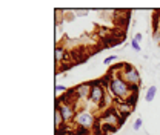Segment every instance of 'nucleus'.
Here are the masks:
<instances>
[{"instance_id":"16","label":"nucleus","mask_w":160,"mask_h":135,"mask_svg":"<svg viewBox=\"0 0 160 135\" xmlns=\"http://www.w3.org/2000/svg\"><path fill=\"white\" fill-rule=\"evenodd\" d=\"M142 39H143V36H142V34H140V32H137V34H136V36H134V40H136V41H142Z\"/></svg>"},{"instance_id":"8","label":"nucleus","mask_w":160,"mask_h":135,"mask_svg":"<svg viewBox=\"0 0 160 135\" xmlns=\"http://www.w3.org/2000/svg\"><path fill=\"white\" fill-rule=\"evenodd\" d=\"M66 58H68V52H66L62 46H57V48H56V60H57V63L65 61Z\"/></svg>"},{"instance_id":"2","label":"nucleus","mask_w":160,"mask_h":135,"mask_svg":"<svg viewBox=\"0 0 160 135\" xmlns=\"http://www.w3.org/2000/svg\"><path fill=\"white\" fill-rule=\"evenodd\" d=\"M119 75L131 88L132 86H139L140 88V83H142V77H140L139 71L136 69V68H132L131 65H128V63H122L119 66Z\"/></svg>"},{"instance_id":"5","label":"nucleus","mask_w":160,"mask_h":135,"mask_svg":"<svg viewBox=\"0 0 160 135\" xmlns=\"http://www.w3.org/2000/svg\"><path fill=\"white\" fill-rule=\"evenodd\" d=\"M105 98H106V89H105L103 83H102L100 80L91 81V94H89V100H91L96 106H102V104H105Z\"/></svg>"},{"instance_id":"13","label":"nucleus","mask_w":160,"mask_h":135,"mask_svg":"<svg viewBox=\"0 0 160 135\" xmlns=\"http://www.w3.org/2000/svg\"><path fill=\"white\" fill-rule=\"evenodd\" d=\"M131 46H132V49H134L136 52H140V49H142V48H140V43L139 41H136L134 39L131 40Z\"/></svg>"},{"instance_id":"3","label":"nucleus","mask_w":160,"mask_h":135,"mask_svg":"<svg viewBox=\"0 0 160 135\" xmlns=\"http://www.w3.org/2000/svg\"><path fill=\"white\" fill-rule=\"evenodd\" d=\"M56 109L60 111V114L63 117L65 123H71L76 120L77 117V109H76V103H71V101H62L60 98H57L56 101Z\"/></svg>"},{"instance_id":"14","label":"nucleus","mask_w":160,"mask_h":135,"mask_svg":"<svg viewBox=\"0 0 160 135\" xmlns=\"http://www.w3.org/2000/svg\"><path fill=\"white\" fill-rule=\"evenodd\" d=\"M152 37H154V40H156L157 43H160V29H156V31H154Z\"/></svg>"},{"instance_id":"1","label":"nucleus","mask_w":160,"mask_h":135,"mask_svg":"<svg viewBox=\"0 0 160 135\" xmlns=\"http://www.w3.org/2000/svg\"><path fill=\"white\" fill-rule=\"evenodd\" d=\"M100 81L103 83V86L108 89V92L112 95V100H122V101H128L132 95V88L120 77L119 74L114 75H106V77L100 78Z\"/></svg>"},{"instance_id":"11","label":"nucleus","mask_w":160,"mask_h":135,"mask_svg":"<svg viewBox=\"0 0 160 135\" xmlns=\"http://www.w3.org/2000/svg\"><path fill=\"white\" fill-rule=\"evenodd\" d=\"M116 60H117V55H109V57H106L103 60V65H105V66H109V65H112Z\"/></svg>"},{"instance_id":"15","label":"nucleus","mask_w":160,"mask_h":135,"mask_svg":"<svg viewBox=\"0 0 160 135\" xmlns=\"http://www.w3.org/2000/svg\"><path fill=\"white\" fill-rule=\"evenodd\" d=\"M56 91H57V92H65V91H69V89H68V88H65V86L56 84Z\"/></svg>"},{"instance_id":"12","label":"nucleus","mask_w":160,"mask_h":135,"mask_svg":"<svg viewBox=\"0 0 160 135\" xmlns=\"http://www.w3.org/2000/svg\"><path fill=\"white\" fill-rule=\"evenodd\" d=\"M142 124H143V120H142V118H137V120L134 121V124H132V129H134V131H140Z\"/></svg>"},{"instance_id":"9","label":"nucleus","mask_w":160,"mask_h":135,"mask_svg":"<svg viewBox=\"0 0 160 135\" xmlns=\"http://www.w3.org/2000/svg\"><path fill=\"white\" fill-rule=\"evenodd\" d=\"M54 118H56V129H60V128H63L66 123H65V120H63V117L60 114V111L56 109V114H54Z\"/></svg>"},{"instance_id":"4","label":"nucleus","mask_w":160,"mask_h":135,"mask_svg":"<svg viewBox=\"0 0 160 135\" xmlns=\"http://www.w3.org/2000/svg\"><path fill=\"white\" fill-rule=\"evenodd\" d=\"M74 123H76L77 128H80V129H83V131L88 132L89 129L96 128L97 118H96L94 114H91L89 111H82V112H77V117H76Z\"/></svg>"},{"instance_id":"6","label":"nucleus","mask_w":160,"mask_h":135,"mask_svg":"<svg viewBox=\"0 0 160 135\" xmlns=\"http://www.w3.org/2000/svg\"><path fill=\"white\" fill-rule=\"evenodd\" d=\"M123 120L128 115H131V112L134 111L136 104H132L131 101H122V100H112V106H111Z\"/></svg>"},{"instance_id":"10","label":"nucleus","mask_w":160,"mask_h":135,"mask_svg":"<svg viewBox=\"0 0 160 135\" xmlns=\"http://www.w3.org/2000/svg\"><path fill=\"white\" fill-rule=\"evenodd\" d=\"M157 94V88L156 86H151V88H148V91H146V95H145V100L149 103V101H152L154 100V97Z\"/></svg>"},{"instance_id":"7","label":"nucleus","mask_w":160,"mask_h":135,"mask_svg":"<svg viewBox=\"0 0 160 135\" xmlns=\"http://www.w3.org/2000/svg\"><path fill=\"white\" fill-rule=\"evenodd\" d=\"M74 92H76V97H77V101H79V100L89 98V94H91V83H83V84L76 86V88H74Z\"/></svg>"}]
</instances>
